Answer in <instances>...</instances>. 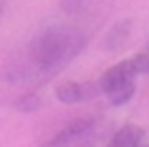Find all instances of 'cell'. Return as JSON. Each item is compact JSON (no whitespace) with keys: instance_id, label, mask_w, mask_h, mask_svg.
Instances as JSON below:
<instances>
[{"instance_id":"cell-3","label":"cell","mask_w":149,"mask_h":147,"mask_svg":"<svg viewBox=\"0 0 149 147\" xmlns=\"http://www.w3.org/2000/svg\"><path fill=\"white\" fill-rule=\"evenodd\" d=\"M57 99L61 103H79V101H86L94 94V88L90 83H77V81H66L61 86H57L55 90Z\"/></svg>"},{"instance_id":"cell-5","label":"cell","mask_w":149,"mask_h":147,"mask_svg":"<svg viewBox=\"0 0 149 147\" xmlns=\"http://www.w3.org/2000/svg\"><path fill=\"white\" fill-rule=\"evenodd\" d=\"M90 127H92V119H81V121H77V123L68 125L66 130H61V132L55 136V141L51 143V147H59V145H66V143L74 141V138L84 136V134L88 132Z\"/></svg>"},{"instance_id":"cell-6","label":"cell","mask_w":149,"mask_h":147,"mask_svg":"<svg viewBox=\"0 0 149 147\" xmlns=\"http://www.w3.org/2000/svg\"><path fill=\"white\" fill-rule=\"evenodd\" d=\"M127 27H130V20H123V22L114 24V27L110 29V33H107V37H105V48H110V51L121 48L125 37H127V33H130Z\"/></svg>"},{"instance_id":"cell-2","label":"cell","mask_w":149,"mask_h":147,"mask_svg":"<svg viewBox=\"0 0 149 147\" xmlns=\"http://www.w3.org/2000/svg\"><path fill=\"white\" fill-rule=\"evenodd\" d=\"M136 77H138V73L134 70L132 60H123L101 75L99 90L107 94V99L114 106H125L136 92Z\"/></svg>"},{"instance_id":"cell-7","label":"cell","mask_w":149,"mask_h":147,"mask_svg":"<svg viewBox=\"0 0 149 147\" xmlns=\"http://www.w3.org/2000/svg\"><path fill=\"white\" fill-rule=\"evenodd\" d=\"M132 64H134V70H136L138 75L149 73V42H147V46H145L138 55L132 57Z\"/></svg>"},{"instance_id":"cell-1","label":"cell","mask_w":149,"mask_h":147,"mask_svg":"<svg viewBox=\"0 0 149 147\" xmlns=\"http://www.w3.org/2000/svg\"><path fill=\"white\" fill-rule=\"evenodd\" d=\"M86 35H81L77 29L70 27H51L44 29L29 46V60L31 66L40 75H55L64 68L68 62L84 51Z\"/></svg>"},{"instance_id":"cell-4","label":"cell","mask_w":149,"mask_h":147,"mask_svg":"<svg viewBox=\"0 0 149 147\" xmlns=\"http://www.w3.org/2000/svg\"><path fill=\"white\" fill-rule=\"evenodd\" d=\"M143 136H145L143 127H138V125H125V127H121L112 136L107 147H138Z\"/></svg>"}]
</instances>
